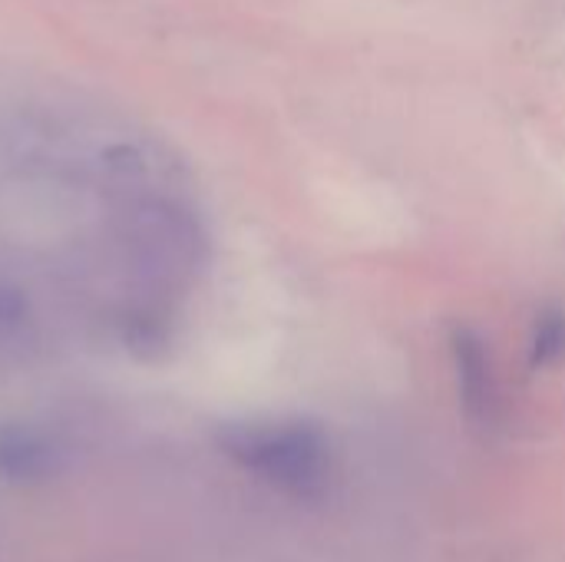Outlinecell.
I'll use <instances>...</instances> for the list:
<instances>
[{
  "label": "cell",
  "mask_w": 565,
  "mask_h": 562,
  "mask_svg": "<svg viewBox=\"0 0 565 562\" xmlns=\"http://www.w3.org/2000/svg\"><path fill=\"white\" fill-rule=\"evenodd\" d=\"M222 450L248 474L291 494H311L324 484L331 447L311 421H238L222 427Z\"/></svg>",
  "instance_id": "6da1fadb"
},
{
  "label": "cell",
  "mask_w": 565,
  "mask_h": 562,
  "mask_svg": "<svg viewBox=\"0 0 565 562\" xmlns=\"http://www.w3.org/2000/svg\"><path fill=\"white\" fill-rule=\"evenodd\" d=\"M450 351H454L457 384H460V401H463L467 417L480 427H490L500 411V384H497L487 341L473 328L460 325L450 331Z\"/></svg>",
  "instance_id": "7a4b0ae2"
},
{
  "label": "cell",
  "mask_w": 565,
  "mask_h": 562,
  "mask_svg": "<svg viewBox=\"0 0 565 562\" xmlns=\"http://www.w3.org/2000/svg\"><path fill=\"white\" fill-rule=\"evenodd\" d=\"M60 447L53 437L30 424L0 427V477L13 484H36L60 470Z\"/></svg>",
  "instance_id": "3957f363"
},
{
  "label": "cell",
  "mask_w": 565,
  "mask_h": 562,
  "mask_svg": "<svg viewBox=\"0 0 565 562\" xmlns=\"http://www.w3.org/2000/svg\"><path fill=\"white\" fill-rule=\"evenodd\" d=\"M530 358L533 368H550L565 358V311L563 308H546L536 318L533 341H530Z\"/></svg>",
  "instance_id": "277c9868"
}]
</instances>
